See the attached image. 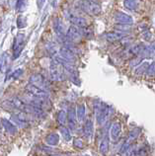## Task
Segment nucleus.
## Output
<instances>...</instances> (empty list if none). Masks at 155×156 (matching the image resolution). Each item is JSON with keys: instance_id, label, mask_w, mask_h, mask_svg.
Returning a JSON list of instances; mask_svg holds the SVG:
<instances>
[{"instance_id": "6ab92c4d", "label": "nucleus", "mask_w": 155, "mask_h": 156, "mask_svg": "<svg viewBox=\"0 0 155 156\" xmlns=\"http://www.w3.org/2000/svg\"><path fill=\"white\" fill-rule=\"evenodd\" d=\"M148 65H149V63H148V62H146V61H144V62L140 63V64L137 66V68L136 69V71H134V73H136V75H143V74H145L146 71H147Z\"/></svg>"}, {"instance_id": "c85d7f7f", "label": "nucleus", "mask_w": 155, "mask_h": 156, "mask_svg": "<svg viewBox=\"0 0 155 156\" xmlns=\"http://www.w3.org/2000/svg\"><path fill=\"white\" fill-rule=\"evenodd\" d=\"M23 74V69H16V70L13 72V78L14 79H17V78H19L20 76H21Z\"/></svg>"}, {"instance_id": "9d476101", "label": "nucleus", "mask_w": 155, "mask_h": 156, "mask_svg": "<svg viewBox=\"0 0 155 156\" xmlns=\"http://www.w3.org/2000/svg\"><path fill=\"white\" fill-rule=\"evenodd\" d=\"M122 133V126L120 122H114L110 129V137L113 141H117L120 138Z\"/></svg>"}, {"instance_id": "9b49d317", "label": "nucleus", "mask_w": 155, "mask_h": 156, "mask_svg": "<svg viewBox=\"0 0 155 156\" xmlns=\"http://www.w3.org/2000/svg\"><path fill=\"white\" fill-rule=\"evenodd\" d=\"M77 118H76V110L75 108H70L68 110V114H67V122L69 125V128L70 129L74 130L76 129V124H77Z\"/></svg>"}, {"instance_id": "f257e3e1", "label": "nucleus", "mask_w": 155, "mask_h": 156, "mask_svg": "<svg viewBox=\"0 0 155 156\" xmlns=\"http://www.w3.org/2000/svg\"><path fill=\"white\" fill-rule=\"evenodd\" d=\"M113 114L112 107L107 106L103 103H98L95 105V115L98 125L103 126L108 122L110 117Z\"/></svg>"}, {"instance_id": "4468645a", "label": "nucleus", "mask_w": 155, "mask_h": 156, "mask_svg": "<svg viewBox=\"0 0 155 156\" xmlns=\"http://www.w3.org/2000/svg\"><path fill=\"white\" fill-rule=\"evenodd\" d=\"M1 125L6 131H8L11 134H15L17 133V126H16L13 122L6 120V119H2L1 120Z\"/></svg>"}, {"instance_id": "dca6fc26", "label": "nucleus", "mask_w": 155, "mask_h": 156, "mask_svg": "<svg viewBox=\"0 0 155 156\" xmlns=\"http://www.w3.org/2000/svg\"><path fill=\"white\" fill-rule=\"evenodd\" d=\"M46 142L48 145H51V146H55L58 144L59 142V135L55 133H50L47 136V139H46Z\"/></svg>"}, {"instance_id": "412c9836", "label": "nucleus", "mask_w": 155, "mask_h": 156, "mask_svg": "<svg viewBox=\"0 0 155 156\" xmlns=\"http://www.w3.org/2000/svg\"><path fill=\"white\" fill-rule=\"evenodd\" d=\"M124 5L125 8H128L130 11H136L137 9L138 3L136 1H133V0H125L124 2Z\"/></svg>"}, {"instance_id": "5701e85b", "label": "nucleus", "mask_w": 155, "mask_h": 156, "mask_svg": "<svg viewBox=\"0 0 155 156\" xmlns=\"http://www.w3.org/2000/svg\"><path fill=\"white\" fill-rule=\"evenodd\" d=\"M138 133H139V129H134L132 131H130V133H129V135L128 140H126L125 142L128 143L129 145H130L129 143H132L133 140H136V137H137V135H138Z\"/></svg>"}, {"instance_id": "bb28decb", "label": "nucleus", "mask_w": 155, "mask_h": 156, "mask_svg": "<svg viewBox=\"0 0 155 156\" xmlns=\"http://www.w3.org/2000/svg\"><path fill=\"white\" fill-rule=\"evenodd\" d=\"M142 61V58H140L139 56L137 57H133V58L130 60V66L132 67H134V66H137V65H139Z\"/></svg>"}, {"instance_id": "f03ea898", "label": "nucleus", "mask_w": 155, "mask_h": 156, "mask_svg": "<svg viewBox=\"0 0 155 156\" xmlns=\"http://www.w3.org/2000/svg\"><path fill=\"white\" fill-rule=\"evenodd\" d=\"M65 17L69 22L72 24V26H74L78 29H84L87 27V21L86 19L83 18L82 16L76 14L74 11L72 10H66L64 12Z\"/></svg>"}, {"instance_id": "c756f323", "label": "nucleus", "mask_w": 155, "mask_h": 156, "mask_svg": "<svg viewBox=\"0 0 155 156\" xmlns=\"http://www.w3.org/2000/svg\"><path fill=\"white\" fill-rule=\"evenodd\" d=\"M151 33H150V31L148 30V29H146L145 31H143V37H144V39L145 40H150V38H151Z\"/></svg>"}, {"instance_id": "b1692460", "label": "nucleus", "mask_w": 155, "mask_h": 156, "mask_svg": "<svg viewBox=\"0 0 155 156\" xmlns=\"http://www.w3.org/2000/svg\"><path fill=\"white\" fill-rule=\"evenodd\" d=\"M115 29L118 31H120L121 33H125L129 32L130 29H132V26L130 25H122V24H118V25L115 26Z\"/></svg>"}, {"instance_id": "473e14b6", "label": "nucleus", "mask_w": 155, "mask_h": 156, "mask_svg": "<svg viewBox=\"0 0 155 156\" xmlns=\"http://www.w3.org/2000/svg\"><path fill=\"white\" fill-rule=\"evenodd\" d=\"M0 129H1V125H0Z\"/></svg>"}, {"instance_id": "7ed1b4c3", "label": "nucleus", "mask_w": 155, "mask_h": 156, "mask_svg": "<svg viewBox=\"0 0 155 156\" xmlns=\"http://www.w3.org/2000/svg\"><path fill=\"white\" fill-rule=\"evenodd\" d=\"M64 68L62 64L56 62L54 59L50 65V76L52 81H62L64 80Z\"/></svg>"}, {"instance_id": "ddd939ff", "label": "nucleus", "mask_w": 155, "mask_h": 156, "mask_svg": "<svg viewBox=\"0 0 155 156\" xmlns=\"http://www.w3.org/2000/svg\"><path fill=\"white\" fill-rule=\"evenodd\" d=\"M125 37V33L118 32V33H108V34H106L105 38H106V40L108 41V42L114 43V42H118V41L123 40Z\"/></svg>"}, {"instance_id": "f8f14e48", "label": "nucleus", "mask_w": 155, "mask_h": 156, "mask_svg": "<svg viewBox=\"0 0 155 156\" xmlns=\"http://www.w3.org/2000/svg\"><path fill=\"white\" fill-rule=\"evenodd\" d=\"M83 133H84V136L87 139L92 138L93 133H94V125L91 120H87L86 122H85L84 128H83Z\"/></svg>"}, {"instance_id": "1a4fd4ad", "label": "nucleus", "mask_w": 155, "mask_h": 156, "mask_svg": "<svg viewBox=\"0 0 155 156\" xmlns=\"http://www.w3.org/2000/svg\"><path fill=\"white\" fill-rule=\"evenodd\" d=\"M115 20L122 25H132L133 23V20L132 18V16H129L123 12H116L115 13Z\"/></svg>"}, {"instance_id": "a878e982", "label": "nucleus", "mask_w": 155, "mask_h": 156, "mask_svg": "<svg viewBox=\"0 0 155 156\" xmlns=\"http://www.w3.org/2000/svg\"><path fill=\"white\" fill-rule=\"evenodd\" d=\"M148 76H151L154 77L155 76V61L151 62L148 65V68H147V71H146Z\"/></svg>"}, {"instance_id": "39448f33", "label": "nucleus", "mask_w": 155, "mask_h": 156, "mask_svg": "<svg viewBox=\"0 0 155 156\" xmlns=\"http://www.w3.org/2000/svg\"><path fill=\"white\" fill-rule=\"evenodd\" d=\"M24 44H25V34L19 33V34L16 36L14 44H13V59L18 58L19 55H21Z\"/></svg>"}, {"instance_id": "7c9ffc66", "label": "nucleus", "mask_w": 155, "mask_h": 156, "mask_svg": "<svg viewBox=\"0 0 155 156\" xmlns=\"http://www.w3.org/2000/svg\"><path fill=\"white\" fill-rule=\"evenodd\" d=\"M74 145L76 146V147H79V148H83V141L81 140V139H75L74 140Z\"/></svg>"}, {"instance_id": "cd10ccee", "label": "nucleus", "mask_w": 155, "mask_h": 156, "mask_svg": "<svg viewBox=\"0 0 155 156\" xmlns=\"http://www.w3.org/2000/svg\"><path fill=\"white\" fill-rule=\"evenodd\" d=\"M18 27L21 28V27H26V20L24 17H20L18 18Z\"/></svg>"}, {"instance_id": "2eb2a0df", "label": "nucleus", "mask_w": 155, "mask_h": 156, "mask_svg": "<svg viewBox=\"0 0 155 156\" xmlns=\"http://www.w3.org/2000/svg\"><path fill=\"white\" fill-rule=\"evenodd\" d=\"M11 118H12V120H13V122H15V124L18 125L19 126L25 128V126H27V120L22 114H13L11 116Z\"/></svg>"}, {"instance_id": "4be33fe9", "label": "nucleus", "mask_w": 155, "mask_h": 156, "mask_svg": "<svg viewBox=\"0 0 155 156\" xmlns=\"http://www.w3.org/2000/svg\"><path fill=\"white\" fill-rule=\"evenodd\" d=\"M58 122L60 124V126H64L67 122V115L63 110L59 111L58 114Z\"/></svg>"}, {"instance_id": "aec40b11", "label": "nucleus", "mask_w": 155, "mask_h": 156, "mask_svg": "<svg viewBox=\"0 0 155 156\" xmlns=\"http://www.w3.org/2000/svg\"><path fill=\"white\" fill-rule=\"evenodd\" d=\"M59 131H60V133H62V136L63 137L64 140H66V141L71 140V138H72L71 133H70V130H69L67 128H65L64 126H60Z\"/></svg>"}, {"instance_id": "423d86ee", "label": "nucleus", "mask_w": 155, "mask_h": 156, "mask_svg": "<svg viewBox=\"0 0 155 156\" xmlns=\"http://www.w3.org/2000/svg\"><path fill=\"white\" fill-rule=\"evenodd\" d=\"M26 92L32 98H48V93L47 92V90L37 87L32 84L27 85Z\"/></svg>"}, {"instance_id": "393cba45", "label": "nucleus", "mask_w": 155, "mask_h": 156, "mask_svg": "<svg viewBox=\"0 0 155 156\" xmlns=\"http://www.w3.org/2000/svg\"><path fill=\"white\" fill-rule=\"evenodd\" d=\"M6 66H7V55L6 53H3L0 56V71H3Z\"/></svg>"}, {"instance_id": "2f4dec72", "label": "nucleus", "mask_w": 155, "mask_h": 156, "mask_svg": "<svg viewBox=\"0 0 155 156\" xmlns=\"http://www.w3.org/2000/svg\"><path fill=\"white\" fill-rule=\"evenodd\" d=\"M50 156H66V155H62V154H52V155H50Z\"/></svg>"}, {"instance_id": "20e7f679", "label": "nucleus", "mask_w": 155, "mask_h": 156, "mask_svg": "<svg viewBox=\"0 0 155 156\" xmlns=\"http://www.w3.org/2000/svg\"><path fill=\"white\" fill-rule=\"evenodd\" d=\"M79 6L90 15H97L101 12V5L97 1H79Z\"/></svg>"}, {"instance_id": "f3484780", "label": "nucleus", "mask_w": 155, "mask_h": 156, "mask_svg": "<svg viewBox=\"0 0 155 156\" xmlns=\"http://www.w3.org/2000/svg\"><path fill=\"white\" fill-rule=\"evenodd\" d=\"M86 117V108L84 105H79L76 110V118L79 122H83Z\"/></svg>"}, {"instance_id": "6e6552de", "label": "nucleus", "mask_w": 155, "mask_h": 156, "mask_svg": "<svg viewBox=\"0 0 155 156\" xmlns=\"http://www.w3.org/2000/svg\"><path fill=\"white\" fill-rule=\"evenodd\" d=\"M30 84L37 86V87H40L42 89L47 90L48 87V82L47 79L44 78V75H42L41 73H35L30 77Z\"/></svg>"}, {"instance_id": "a211bd4d", "label": "nucleus", "mask_w": 155, "mask_h": 156, "mask_svg": "<svg viewBox=\"0 0 155 156\" xmlns=\"http://www.w3.org/2000/svg\"><path fill=\"white\" fill-rule=\"evenodd\" d=\"M109 138L106 136L102 139V141L100 142V145H99V151L102 155H106L108 153L109 151Z\"/></svg>"}, {"instance_id": "0eeeda50", "label": "nucleus", "mask_w": 155, "mask_h": 156, "mask_svg": "<svg viewBox=\"0 0 155 156\" xmlns=\"http://www.w3.org/2000/svg\"><path fill=\"white\" fill-rule=\"evenodd\" d=\"M65 36H66V39L68 42L73 44V43H76V42H78V41H80L83 34L80 29L76 28L74 26H70L67 29V32L65 33Z\"/></svg>"}]
</instances>
